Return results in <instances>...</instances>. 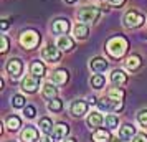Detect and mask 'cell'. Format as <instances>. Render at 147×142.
<instances>
[{
    "label": "cell",
    "mask_w": 147,
    "mask_h": 142,
    "mask_svg": "<svg viewBox=\"0 0 147 142\" xmlns=\"http://www.w3.org/2000/svg\"><path fill=\"white\" fill-rule=\"evenodd\" d=\"M127 48H129V43H127V40L124 36H121V35L119 36H113L106 45L107 53L111 55L113 58H122V56L126 55Z\"/></svg>",
    "instance_id": "1"
},
{
    "label": "cell",
    "mask_w": 147,
    "mask_h": 142,
    "mask_svg": "<svg viewBox=\"0 0 147 142\" xmlns=\"http://www.w3.org/2000/svg\"><path fill=\"white\" fill-rule=\"evenodd\" d=\"M18 40H20L22 46L32 50V48H36V45L40 43V35H38V32H35V30H23L20 33V38Z\"/></svg>",
    "instance_id": "2"
},
{
    "label": "cell",
    "mask_w": 147,
    "mask_h": 142,
    "mask_svg": "<svg viewBox=\"0 0 147 142\" xmlns=\"http://www.w3.org/2000/svg\"><path fill=\"white\" fill-rule=\"evenodd\" d=\"M99 15H101V10L98 7H84L76 13V17L83 23H94L99 18Z\"/></svg>",
    "instance_id": "3"
},
{
    "label": "cell",
    "mask_w": 147,
    "mask_h": 142,
    "mask_svg": "<svg viewBox=\"0 0 147 142\" xmlns=\"http://www.w3.org/2000/svg\"><path fill=\"white\" fill-rule=\"evenodd\" d=\"M98 106L99 109L102 111H111V112H117L122 109V101H117V99H114L111 96H104V98H101L99 101H98Z\"/></svg>",
    "instance_id": "4"
},
{
    "label": "cell",
    "mask_w": 147,
    "mask_h": 142,
    "mask_svg": "<svg viewBox=\"0 0 147 142\" xmlns=\"http://www.w3.org/2000/svg\"><path fill=\"white\" fill-rule=\"evenodd\" d=\"M7 71L12 79H18L23 73V63L20 58H10L7 63Z\"/></svg>",
    "instance_id": "5"
},
{
    "label": "cell",
    "mask_w": 147,
    "mask_h": 142,
    "mask_svg": "<svg viewBox=\"0 0 147 142\" xmlns=\"http://www.w3.org/2000/svg\"><path fill=\"white\" fill-rule=\"evenodd\" d=\"M41 56L45 61H50V63H58L61 58V50L58 46H53V45H47V46L41 50Z\"/></svg>",
    "instance_id": "6"
},
{
    "label": "cell",
    "mask_w": 147,
    "mask_h": 142,
    "mask_svg": "<svg viewBox=\"0 0 147 142\" xmlns=\"http://www.w3.org/2000/svg\"><path fill=\"white\" fill-rule=\"evenodd\" d=\"M124 23H126V27H129V28H137L144 23V15L139 13V12H136V10H131V12H127L126 17H124Z\"/></svg>",
    "instance_id": "7"
},
{
    "label": "cell",
    "mask_w": 147,
    "mask_h": 142,
    "mask_svg": "<svg viewBox=\"0 0 147 142\" xmlns=\"http://www.w3.org/2000/svg\"><path fill=\"white\" fill-rule=\"evenodd\" d=\"M40 88V78L38 76H33L30 75L27 78H23V81H22V89L23 91H27V93H36V89Z\"/></svg>",
    "instance_id": "8"
},
{
    "label": "cell",
    "mask_w": 147,
    "mask_h": 142,
    "mask_svg": "<svg viewBox=\"0 0 147 142\" xmlns=\"http://www.w3.org/2000/svg\"><path fill=\"white\" fill-rule=\"evenodd\" d=\"M69 111H71V114H73L74 117H83V116L88 112V102L84 101V99H74V101L71 102Z\"/></svg>",
    "instance_id": "9"
},
{
    "label": "cell",
    "mask_w": 147,
    "mask_h": 142,
    "mask_svg": "<svg viewBox=\"0 0 147 142\" xmlns=\"http://www.w3.org/2000/svg\"><path fill=\"white\" fill-rule=\"evenodd\" d=\"M68 132H69V126L68 124H65V122H58L56 126L53 127V131H51V137H53L55 141H61V139H65L68 135Z\"/></svg>",
    "instance_id": "10"
},
{
    "label": "cell",
    "mask_w": 147,
    "mask_h": 142,
    "mask_svg": "<svg viewBox=\"0 0 147 142\" xmlns=\"http://www.w3.org/2000/svg\"><path fill=\"white\" fill-rule=\"evenodd\" d=\"M107 61L104 60V58H101V56H96V58H93V60L89 61V68L93 69L94 73H104L107 69Z\"/></svg>",
    "instance_id": "11"
},
{
    "label": "cell",
    "mask_w": 147,
    "mask_h": 142,
    "mask_svg": "<svg viewBox=\"0 0 147 142\" xmlns=\"http://www.w3.org/2000/svg\"><path fill=\"white\" fill-rule=\"evenodd\" d=\"M51 30H53V33H56V35H66L68 30H69V22L65 20V18H58V20L53 22Z\"/></svg>",
    "instance_id": "12"
},
{
    "label": "cell",
    "mask_w": 147,
    "mask_h": 142,
    "mask_svg": "<svg viewBox=\"0 0 147 142\" xmlns=\"http://www.w3.org/2000/svg\"><path fill=\"white\" fill-rule=\"evenodd\" d=\"M38 129L33 126H27L22 132V141L23 142H36L38 141Z\"/></svg>",
    "instance_id": "13"
},
{
    "label": "cell",
    "mask_w": 147,
    "mask_h": 142,
    "mask_svg": "<svg viewBox=\"0 0 147 142\" xmlns=\"http://www.w3.org/2000/svg\"><path fill=\"white\" fill-rule=\"evenodd\" d=\"M111 81H113L114 86L121 88V86H124L127 83V75L122 69H114L113 73H111Z\"/></svg>",
    "instance_id": "14"
},
{
    "label": "cell",
    "mask_w": 147,
    "mask_h": 142,
    "mask_svg": "<svg viewBox=\"0 0 147 142\" xmlns=\"http://www.w3.org/2000/svg\"><path fill=\"white\" fill-rule=\"evenodd\" d=\"M134 135H136V127H134V126H131V124H124V126L121 127V131H119V139L121 141H124V142L132 141Z\"/></svg>",
    "instance_id": "15"
},
{
    "label": "cell",
    "mask_w": 147,
    "mask_h": 142,
    "mask_svg": "<svg viewBox=\"0 0 147 142\" xmlns=\"http://www.w3.org/2000/svg\"><path fill=\"white\" fill-rule=\"evenodd\" d=\"M68 78H69L68 69H56L51 73V83H55V84H65Z\"/></svg>",
    "instance_id": "16"
},
{
    "label": "cell",
    "mask_w": 147,
    "mask_h": 142,
    "mask_svg": "<svg viewBox=\"0 0 147 142\" xmlns=\"http://www.w3.org/2000/svg\"><path fill=\"white\" fill-rule=\"evenodd\" d=\"M93 142H111V132L109 129H96L93 132Z\"/></svg>",
    "instance_id": "17"
},
{
    "label": "cell",
    "mask_w": 147,
    "mask_h": 142,
    "mask_svg": "<svg viewBox=\"0 0 147 142\" xmlns=\"http://www.w3.org/2000/svg\"><path fill=\"white\" fill-rule=\"evenodd\" d=\"M41 93H43V98H45V99L51 101V99H55V98H56V94H58V89L55 88V83H47V84H43Z\"/></svg>",
    "instance_id": "18"
},
{
    "label": "cell",
    "mask_w": 147,
    "mask_h": 142,
    "mask_svg": "<svg viewBox=\"0 0 147 142\" xmlns=\"http://www.w3.org/2000/svg\"><path fill=\"white\" fill-rule=\"evenodd\" d=\"M56 46L60 48V50H63V51H69V50H73L74 41H73V38H69L68 35H63V36H60V38H58V41H56Z\"/></svg>",
    "instance_id": "19"
},
{
    "label": "cell",
    "mask_w": 147,
    "mask_h": 142,
    "mask_svg": "<svg viewBox=\"0 0 147 142\" xmlns=\"http://www.w3.org/2000/svg\"><path fill=\"white\" fill-rule=\"evenodd\" d=\"M140 65H142V58H140L139 55H132V56H129L126 60V68L129 71H136V69H139Z\"/></svg>",
    "instance_id": "20"
},
{
    "label": "cell",
    "mask_w": 147,
    "mask_h": 142,
    "mask_svg": "<svg viewBox=\"0 0 147 142\" xmlns=\"http://www.w3.org/2000/svg\"><path fill=\"white\" fill-rule=\"evenodd\" d=\"M38 127H40V131H41L45 135H50L55 126H53V121H51L50 117H41L40 122H38Z\"/></svg>",
    "instance_id": "21"
},
{
    "label": "cell",
    "mask_w": 147,
    "mask_h": 142,
    "mask_svg": "<svg viewBox=\"0 0 147 142\" xmlns=\"http://www.w3.org/2000/svg\"><path fill=\"white\" fill-rule=\"evenodd\" d=\"M73 33L78 40H86L88 35H89V28H88L84 23H78V25L73 28Z\"/></svg>",
    "instance_id": "22"
},
{
    "label": "cell",
    "mask_w": 147,
    "mask_h": 142,
    "mask_svg": "<svg viewBox=\"0 0 147 142\" xmlns=\"http://www.w3.org/2000/svg\"><path fill=\"white\" fill-rule=\"evenodd\" d=\"M102 122H104V117H102L101 112H93V114L88 116V126H89V127L98 129Z\"/></svg>",
    "instance_id": "23"
},
{
    "label": "cell",
    "mask_w": 147,
    "mask_h": 142,
    "mask_svg": "<svg viewBox=\"0 0 147 142\" xmlns=\"http://www.w3.org/2000/svg\"><path fill=\"white\" fill-rule=\"evenodd\" d=\"M45 71H47V69H45V65H43L41 61H38V60L33 61V63L30 65V73H32L33 76L41 78V76H45Z\"/></svg>",
    "instance_id": "24"
},
{
    "label": "cell",
    "mask_w": 147,
    "mask_h": 142,
    "mask_svg": "<svg viewBox=\"0 0 147 142\" xmlns=\"http://www.w3.org/2000/svg\"><path fill=\"white\" fill-rule=\"evenodd\" d=\"M5 124H7L8 131H18V127L22 126V121L18 116H8L7 119H5Z\"/></svg>",
    "instance_id": "25"
},
{
    "label": "cell",
    "mask_w": 147,
    "mask_h": 142,
    "mask_svg": "<svg viewBox=\"0 0 147 142\" xmlns=\"http://www.w3.org/2000/svg\"><path fill=\"white\" fill-rule=\"evenodd\" d=\"M89 83H91V86L96 89H101L102 86H104V83H106V79H104V76L101 75V73H96V75L91 76V79H89Z\"/></svg>",
    "instance_id": "26"
},
{
    "label": "cell",
    "mask_w": 147,
    "mask_h": 142,
    "mask_svg": "<svg viewBox=\"0 0 147 142\" xmlns=\"http://www.w3.org/2000/svg\"><path fill=\"white\" fill-rule=\"evenodd\" d=\"M104 124H106V127L111 131V129H116L119 126V117L116 114H109L106 116V119H104Z\"/></svg>",
    "instance_id": "27"
},
{
    "label": "cell",
    "mask_w": 147,
    "mask_h": 142,
    "mask_svg": "<svg viewBox=\"0 0 147 142\" xmlns=\"http://www.w3.org/2000/svg\"><path fill=\"white\" fill-rule=\"evenodd\" d=\"M61 109H63V102H61L58 98L48 101V111H51V112H60Z\"/></svg>",
    "instance_id": "28"
},
{
    "label": "cell",
    "mask_w": 147,
    "mask_h": 142,
    "mask_svg": "<svg viewBox=\"0 0 147 142\" xmlns=\"http://www.w3.org/2000/svg\"><path fill=\"white\" fill-rule=\"evenodd\" d=\"M12 106H13L15 109L25 108V106H27V101H25V98L22 94H13V98H12Z\"/></svg>",
    "instance_id": "29"
},
{
    "label": "cell",
    "mask_w": 147,
    "mask_h": 142,
    "mask_svg": "<svg viewBox=\"0 0 147 142\" xmlns=\"http://www.w3.org/2000/svg\"><path fill=\"white\" fill-rule=\"evenodd\" d=\"M107 96H111V98L117 99V101H122V99H124V91L119 89V88H116V89H111V91L107 93Z\"/></svg>",
    "instance_id": "30"
},
{
    "label": "cell",
    "mask_w": 147,
    "mask_h": 142,
    "mask_svg": "<svg viewBox=\"0 0 147 142\" xmlns=\"http://www.w3.org/2000/svg\"><path fill=\"white\" fill-rule=\"evenodd\" d=\"M137 121L142 127H147V109H142L139 111V114H137Z\"/></svg>",
    "instance_id": "31"
},
{
    "label": "cell",
    "mask_w": 147,
    "mask_h": 142,
    "mask_svg": "<svg viewBox=\"0 0 147 142\" xmlns=\"http://www.w3.org/2000/svg\"><path fill=\"white\" fill-rule=\"evenodd\" d=\"M23 114H25V117L32 119V117H35V114H36V109H35L33 106H25V108H23Z\"/></svg>",
    "instance_id": "32"
},
{
    "label": "cell",
    "mask_w": 147,
    "mask_h": 142,
    "mask_svg": "<svg viewBox=\"0 0 147 142\" xmlns=\"http://www.w3.org/2000/svg\"><path fill=\"white\" fill-rule=\"evenodd\" d=\"M0 51H2V53H7L8 51V38L5 35L2 36V50H0Z\"/></svg>",
    "instance_id": "33"
},
{
    "label": "cell",
    "mask_w": 147,
    "mask_h": 142,
    "mask_svg": "<svg viewBox=\"0 0 147 142\" xmlns=\"http://www.w3.org/2000/svg\"><path fill=\"white\" fill-rule=\"evenodd\" d=\"M132 142H147V135L146 134H137L132 139Z\"/></svg>",
    "instance_id": "34"
},
{
    "label": "cell",
    "mask_w": 147,
    "mask_h": 142,
    "mask_svg": "<svg viewBox=\"0 0 147 142\" xmlns=\"http://www.w3.org/2000/svg\"><path fill=\"white\" fill-rule=\"evenodd\" d=\"M107 2H109L111 5H116V7H121V5H122V3H124L126 0H107Z\"/></svg>",
    "instance_id": "35"
},
{
    "label": "cell",
    "mask_w": 147,
    "mask_h": 142,
    "mask_svg": "<svg viewBox=\"0 0 147 142\" xmlns=\"http://www.w3.org/2000/svg\"><path fill=\"white\" fill-rule=\"evenodd\" d=\"M0 27H2V30H7V28H8V22L7 20H2V25H0Z\"/></svg>",
    "instance_id": "36"
},
{
    "label": "cell",
    "mask_w": 147,
    "mask_h": 142,
    "mask_svg": "<svg viewBox=\"0 0 147 142\" xmlns=\"http://www.w3.org/2000/svg\"><path fill=\"white\" fill-rule=\"evenodd\" d=\"M43 142H56V141H55L51 135H48V137H45V139H43Z\"/></svg>",
    "instance_id": "37"
},
{
    "label": "cell",
    "mask_w": 147,
    "mask_h": 142,
    "mask_svg": "<svg viewBox=\"0 0 147 142\" xmlns=\"http://www.w3.org/2000/svg\"><path fill=\"white\" fill-rule=\"evenodd\" d=\"M88 101H89V104H94V102H96V98H94V96H91Z\"/></svg>",
    "instance_id": "38"
},
{
    "label": "cell",
    "mask_w": 147,
    "mask_h": 142,
    "mask_svg": "<svg viewBox=\"0 0 147 142\" xmlns=\"http://www.w3.org/2000/svg\"><path fill=\"white\" fill-rule=\"evenodd\" d=\"M63 142H76V139H73V137H71V139H66V141H63Z\"/></svg>",
    "instance_id": "39"
},
{
    "label": "cell",
    "mask_w": 147,
    "mask_h": 142,
    "mask_svg": "<svg viewBox=\"0 0 147 142\" xmlns=\"http://www.w3.org/2000/svg\"><path fill=\"white\" fill-rule=\"evenodd\" d=\"M66 3H74V2H78V0H65Z\"/></svg>",
    "instance_id": "40"
}]
</instances>
